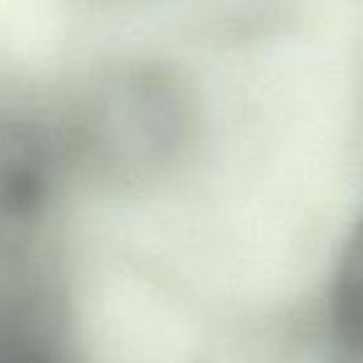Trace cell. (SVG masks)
I'll list each match as a JSON object with an SVG mask.
<instances>
[{
    "instance_id": "3",
    "label": "cell",
    "mask_w": 363,
    "mask_h": 363,
    "mask_svg": "<svg viewBox=\"0 0 363 363\" xmlns=\"http://www.w3.org/2000/svg\"><path fill=\"white\" fill-rule=\"evenodd\" d=\"M0 363H55L45 351L23 338H0Z\"/></svg>"
},
{
    "instance_id": "2",
    "label": "cell",
    "mask_w": 363,
    "mask_h": 363,
    "mask_svg": "<svg viewBox=\"0 0 363 363\" xmlns=\"http://www.w3.org/2000/svg\"><path fill=\"white\" fill-rule=\"evenodd\" d=\"M331 321L343 346L363 353V219L348 237L333 277Z\"/></svg>"
},
{
    "instance_id": "1",
    "label": "cell",
    "mask_w": 363,
    "mask_h": 363,
    "mask_svg": "<svg viewBox=\"0 0 363 363\" xmlns=\"http://www.w3.org/2000/svg\"><path fill=\"white\" fill-rule=\"evenodd\" d=\"M45 150L18 125H0V247L16 244L35 217L48 184Z\"/></svg>"
}]
</instances>
